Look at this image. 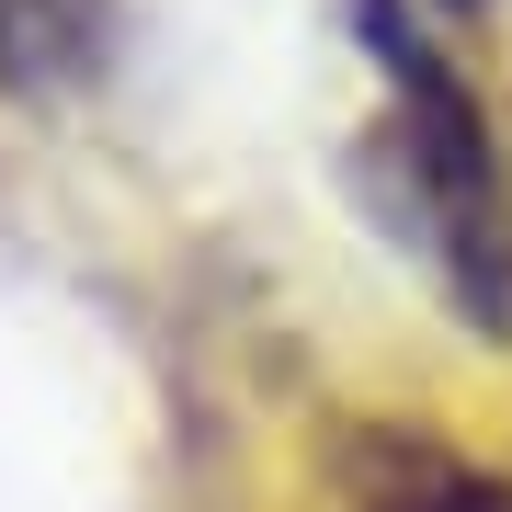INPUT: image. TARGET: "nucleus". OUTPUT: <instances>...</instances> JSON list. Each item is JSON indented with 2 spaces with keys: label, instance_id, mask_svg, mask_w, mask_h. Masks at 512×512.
<instances>
[{
  "label": "nucleus",
  "instance_id": "obj_2",
  "mask_svg": "<svg viewBox=\"0 0 512 512\" xmlns=\"http://www.w3.org/2000/svg\"><path fill=\"white\" fill-rule=\"evenodd\" d=\"M330 478H342L353 512H512V478L467 467L433 433H399V421H353L330 444Z\"/></svg>",
  "mask_w": 512,
  "mask_h": 512
},
{
  "label": "nucleus",
  "instance_id": "obj_1",
  "mask_svg": "<svg viewBox=\"0 0 512 512\" xmlns=\"http://www.w3.org/2000/svg\"><path fill=\"white\" fill-rule=\"evenodd\" d=\"M365 23V57L387 69V160H399V194L421 205V239H433L444 285H456L467 330H512V205H501V148H490V114L433 46L399 23V0H353Z\"/></svg>",
  "mask_w": 512,
  "mask_h": 512
},
{
  "label": "nucleus",
  "instance_id": "obj_3",
  "mask_svg": "<svg viewBox=\"0 0 512 512\" xmlns=\"http://www.w3.org/2000/svg\"><path fill=\"white\" fill-rule=\"evenodd\" d=\"M114 57V0H0V92L12 103H80Z\"/></svg>",
  "mask_w": 512,
  "mask_h": 512
},
{
  "label": "nucleus",
  "instance_id": "obj_4",
  "mask_svg": "<svg viewBox=\"0 0 512 512\" xmlns=\"http://www.w3.org/2000/svg\"><path fill=\"white\" fill-rule=\"evenodd\" d=\"M444 12H490V0H444Z\"/></svg>",
  "mask_w": 512,
  "mask_h": 512
}]
</instances>
